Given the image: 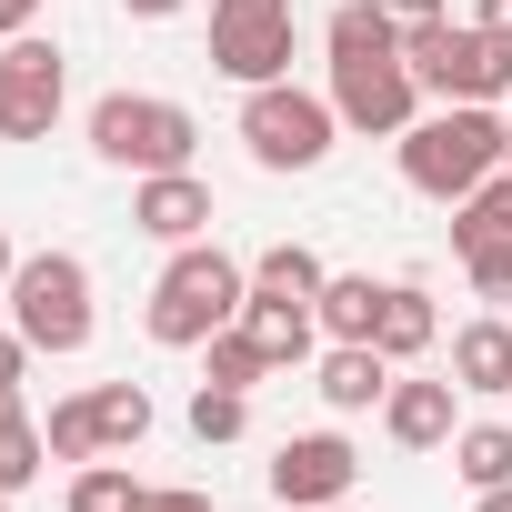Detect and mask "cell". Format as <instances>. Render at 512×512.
Masks as SVG:
<instances>
[{"label":"cell","instance_id":"836d02e7","mask_svg":"<svg viewBox=\"0 0 512 512\" xmlns=\"http://www.w3.org/2000/svg\"><path fill=\"white\" fill-rule=\"evenodd\" d=\"M11 272H21V251H11V231H0V292H11Z\"/></svg>","mask_w":512,"mask_h":512},{"label":"cell","instance_id":"d6a6232c","mask_svg":"<svg viewBox=\"0 0 512 512\" xmlns=\"http://www.w3.org/2000/svg\"><path fill=\"white\" fill-rule=\"evenodd\" d=\"M472 512H512V482L502 492H472Z\"/></svg>","mask_w":512,"mask_h":512},{"label":"cell","instance_id":"7402d4cb","mask_svg":"<svg viewBox=\"0 0 512 512\" xmlns=\"http://www.w3.org/2000/svg\"><path fill=\"white\" fill-rule=\"evenodd\" d=\"M141 472L131 462H71V492H61V512H141Z\"/></svg>","mask_w":512,"mask_h":512},{"label":"cell","instance_id":"8992f818","mask_svg":"<svg viewBox=\"0 0 512 512\" xmlns=\"http://www.w3.org/2000/svg\"><path fill=\"white\" fill-rule=\"evenodd\" d=\"M332 141H342L332 91H302V81H262V91H241V151L262 161V171H322Z\"/></svg>","mask_w":512,"mask_h":512},{"label":"cell","instance_id":"7a4b0ae2","mask_svg":"<svg viewBox=\"0 0 512 512\" xmlns=\"http://www.w3.org/2000/svg\"><path fill=\"white\" fill-rule=\"evenodd\" d=\"M392 151H402V181H412L422 201H472V191L512 161V121H502V101H442V111H422Z\"/></svg>","mask_w":512,"mask_h":512},{"label":"cell","instance_id":"cb8c5ba5","mask_svg":"<svg viewBox=\"0 0 512 512\" xmlns=\"http://www.w3.org/2000/svg\"><path fill=\"white\" fill-rule=\"evenodd\" d=\"M241 432H251V392L201 382V392H191V442H241Z\"/></svg>","mask_w":512,"mask_h":512},{"label":"cell","instance_id":"4dcf8cb0","mask_svg":"<svg viewBox=\"0 0 512 512\" xmlns=\"http://www.w3.org/2000/svg\"><path fill=\"white\" fill-rule=\"evenodd\" d=\"M121 11H131V21H181L191 0H121Z\"/></svg>","mask_w":512,"mask_h":512},{"label":"cell","instance_id":"1f68e13d","mask_svg":"<svg viewBox=\"0 0 512 512\" xmlns=\"http://www.w3.org/2000/svg\"><path fill=\"white\" fill-rule=\"evenodd\" d=\"M472 21H482L492 41H512V0H482V11H472Z\"/></svg>","mask_w":512,"mask_h":512},{"label":"cell","instance_id":"ffe728a7","mask_svg":"<svg viewBox=\"0 0 512 512\" xmlns=\"http://www.w3.org/2000/svg\"><path fill=\"white\" fill-rule=\"evenodd\" d=\"M91 422H101V452H141L151 442V392L141 382H91Z\"/></svg>","mask_w":512,"mask_h":512},{"label":"cell","instance_id":"9a60e30c","mask_svg":"<svg viewBox=\"0 0 512 512\" xmlns=\"http://www.w3.org/2000/svg\"><path fill=\"white\" fill-rule=\"evenodd\" d=\"M241 332L272 352V372H292V362H312L322 312H312V302H272V292H251V302H241Z\"/></svg>","mask_w":512,"mask_h":512},{"label":"cell","instance_id":"2e32d148","mask_svg":"<svg viewBox=\"0 0 512 512\" xmlns=\"http://www.w3.org/2000/svg\"><path fill=\"white\" fill-rule=\"evenodd\" d=\"M382 302H392V282H372V272H332L312 312H322L332 342H372V332H382Z\"/></svg>","mask_w":512,"mask_h":512},{"label":"cell","instance_id":"f1b7e54d","mask_svg":"<svg viewBox=\"0 0 512 512\" xmlns=\"http://www.w3.org/2000/svg\"><path fill=\"white\" fill-rule=\"evenodd\" d=\"M41 11H51V0H0V41H21V31H31Z\"/></svg>","mask_w":512,"mask_h":512},{"label":"cell","instance_id":"52a82bcc","mask_svg":"<svg viewBox=\"0 0 512 512\" xmlns=\"http://www.w3.org/2000/svg\"><path fill=\"white\" fill-rule=\"evenodd\" d=\"M402 61H412L422 101H502L512 91V41H492L482 21H432L402 41Z\"/></svg>","mask_w":512,"mask_h":512},{"label":"cell","instance_id":"30bf717a","mask_svg":"<svg viewBox=\"0 0 512 512\" xmlns=\"http://www.w3.org/2000/svg\"><path fill=\"white\" fill-rule=\"evenodd\" d=\"M292 512H312V502H352V482H362V452L342 442V432H292L282 452H272V472H262Z\"/></svg>","mask_w":512,"mask_h":512},{"label":"cell","instance_id":"6da1fadb","mask_svg":"<svg viewBox=\"0 0 512 512\" xmlns=\"http://www.w3.org/2000/svg\"><path fill=\"white\" fill-rule=\"evenodd\" d=\"M322 51H332V111H342V131L402 141L422 121V81L402 61V31L372 11V0H342V11L322 21Z\"/></svg>","mask_w":512,"mask_h":512},{"label":"cell","instance_id":"4316f807","mask_svg":"<svg viewBox=\"0 0 512 512\" xmlns=\"http://www.w3.org/2000/svg\"><path fill=\"white\" fill-rule=\"evenodd\" d=\"M141 512H211V492H201V482H151Z\"/></svg>","mask_w":512,"mask_h":512},{"label":"cell","instance_id":"d4e9b609","mask_svg":"<svg viewBox=\"0 0 512 512\" xmlns=\"http://www.w3.org/2000/svg\"><path fill=\"white\" fill-rule=\"evenodd\" d=\"M51 462H101V422H91V392H71V402H51Z\"/></svg>","mask_w":512,"mask_h":512},{"label":"cell","instance_id":"484cf974","mask_svg":"<svg viewBox=\"0 0 512 512\" xmlns=\"http://www.w3.org/2000/svg\"><path fill=\"white\" fill-rule=\"evenodd\" d=\"M462 272H472V292H482V302H512V241H482V251H462Z\"/></svg>","mask_w":512,"mask_h":512},{"label":"cell","instance_id":"ba28073f","mask_svg":"<svg viewBox=\"0 0 512 512\" xmlns=\"http://www.w3.org/2000/svg\"><path fill=\"white\" fill-rule=\"evenodd\" d=\"M292 51H302V21L292 0H211V71L262 91V81H292Z\"/></svg>","mask_w":512,"mask_h":512},{"label":"cell","instance_id":"d6986e66","mask_svg":"<svg viewBox=\"0 0 512 512\" xmlns=\"http://www.w3.org/2000/svg\"><path fill=\"white\" fill-rule=\"evenodd\" d=\"M201 382H221V392H262V382H272V352L251 342L241 322H221V332L201 342Z\"/></svg>","mask_w":512,"mask_h":512},{"label":"cell","instance_id":"7c38bea8","mask_svg":"<svg viewBox=\"0 0 512 512\" xmlns=\"http://www.w3.org/2000/svg\"><path fill=\"white\" fill-rule=\"evenodd\" d=\"M382 432H392L402 452H452V432H462V382H452V372H442V382H402V372H392Z\"/></svg>","mask_w":512,"mask_h":512},{"label":"cell","instance_id":"ac0fdd59","mask_svg":"<svg viewBox=\"0 0 512 512\" xmlns=\"http://www.w3.org/2000/svg\"><path fill=\"white\" fill-rule=\"evenodd\" d=\"M392 362H422L432 342H442V312H432V292L422 282H392V302H382V332H372Z\"/></svg>","mask_w":512,"mask_h":512},{"label":"cell","instance_id":"9c48e42d","mask_svg":"<svg viewBox=\"0 0 512 512\" xmlns=\"http://www.w3.org/2000/svg\"><path fill=\"white\" fill-rule=\"evenodd\" d=\"M61 101H71L61 41H41V31L0 41V141H51L61 131Z\"/></svg>","mask_w":512,"mask_h":512},{"label":"cell","instance_id":"f546056e","mask_svg":"<svg viewBox=\"0 0 512 512\" xmlns=\"http://www.w3.org/2000/svg\"><path fill=\"white\" fill-rule=\"evenodd\" d=\"M31 362H41V352H31V342H21V332H0V382H21V372H31Z\"/></svg>","mask_w":512,"mask_h":512},{"label":"cell","instance_id":"83f0119b","mask_svg":"<svg viewBox=\"0 0 512 512\" xmlns=\"http://www.w3.org/2000/svg\"><path fill=\"white\" fill-rule=\"evenodd\" d=\"M372 11H382V21L412 41V31H432V21H442V0H372Z\"/></svg>","mask_w":512,"mask_h":512},{"label":"cell","instance_id":"3957f363","mask_svg":"<svg viewBox=\"0 0 512 512\" xmlns=\"http://www.w3.org/2000/svg\"><path fill=\"white\" fill-rule=\"evenodd\" d=\"M241 302H251V262H231L221 241H181L171 262H161V282H151V342L161 352H201L221 322H241Z\"/></svg>","mask_w":512,"mask_h":512},{"label":"cell","instance_id":"277c9868","mask_svg":"<svg viewBox=\"0 0 512 512\" xmlns=\"http://www.w3.org/2000/svg\"><path fill=\"white\" fill-rule=\"evenodd\" d=\"M0 312H11V332H21L31 352H51V362L91 352V332H101L91 262H81V251H21V272H11V292H0Z\"/></svg>","mask_w":512,"mask_h":512},{"label":"cell","instance_id":"5b68a950","mask_svg":"<svg viewBox=\"0 0 512 512\" xmlns=\"http://www.w3.org/2000/svg\"><path fill=\"white\" fill-rule=\"evenodd\" d=\"M201 151V121L161 91H101L91 101V161L111 171H191Z\"/></svg>","mask_w":512,"mask_h":512},{"label":"cell","instance_id":"8fae6325","mask_svg":"<svg viewBox=\"0 0 512 512\" xmlns=\"http://www.w3.org/2000/svg\"><path fill=\"white\" fill-rule=\"evenodd\" d=\"M211 221L221 211H211V181L201 171H141L131 181V231H151V241L181 251V241H211Z\"/></svg>","mask_w":512,"mask_h":512},{"label":"cell","instance_id":"4fadbf2b","mask_svg":"<svg viewBox=\"0 0 512 512\" xmlns=\"http://www.w3.org/2000/svg\"><path fill=\"white\" fill-rule=\"evenodd\" d=\"M392 372H402V362H392L382 342H332V352H322V372H312V392H322V402L352 422V412H382Z\"/></svg>","mask_w":512,"mask_h":512},{"label":"cell","instance_id":"44dd1931","mask_svg":"<svg viewBox=\"0 0 512 512\" xmlns=\"http://www.w3.org/2000/svg\"><path fill=\"white\" fill-rule=\"evenodd\" d=\"M452 472H462L472 492H502V482H512V422H462V432H452Z\"/></svg>","mask_w":512,"mask_h":512},{"label":"cell","instance_id":"5bb4252c","mask_svg":"<svg viewBox=\"0 0 512 512\" xmlns=\"http://www.w3.org/2000/svg\"><path fill=\"white\" fill-rule=\"evenodd\" d=\"M452 382H462V392H482V402H502V392H512V322H502V312H482V322H462V332H452Z\"/></svg>","mask_w":512,"mask_h":512},{"label":"cell","instance_id":"603a6c76","mask_svg":"<svg viewBox=\"0 0 512 512\" xmlns=\"http://www.w3.org/2000/svg\"><path fill=\"white\" fill-rule=\"evenodd\" d=\"M482 241H512V161L472 201H452V251H482Z\"/></svg>","mask_w":512,"mask_h":512},{"label":"cell","instance_id":"e575fe53","mask_svg":"<svg viewBox=\"0 0 512 512\" xmlns=\"http://www.w3.org/2000/svg\"><path fill=\"white\" fill-rule=\"evenodd\" d=\"M312 512H352V502H312Z\"/></svg>","mask_w":512,"mask_h":512},{"label":"cell","instance_id":"d590c367","mask_svg":"<svg viewBox=\"0 0 512 512\" xmlns=\"http://www.w3.org/2000/svg\"><path fill=\"white\" fill-rule=\"evenodd\" d=\"M0 512H11V492H0Z\"/></svg>","mask_w":512,"mask_h":512},{"label":"cell","instance_id":"e0dca14e","mask_svg":"<svg viewBox=\"0 0 512 512\" xmlns=\"http://www.w3.org/2000/svg\"><path fill=\"white\" fill-rule=\"evenodd\" d=\"M322 251L312 241H262L251 251V292H272V302H322Z\"/></svg>","mask_w":512,"mask_h":512}]
</instances>
